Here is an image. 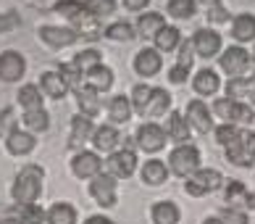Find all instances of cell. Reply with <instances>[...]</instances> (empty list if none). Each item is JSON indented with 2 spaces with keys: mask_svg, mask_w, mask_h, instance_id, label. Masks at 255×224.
<instances>
[{
  "mask_svg": "<svg viewBox=\"0 0 255 224\" xmlns=\"http://www.w3.org/2000/svg\"><path fill=\"white\" fill-rule=\"evenodd\" d=\"M42 180H45V169L37 164H26L21 172L16 174L11 195L18 206H32L37 203V198L42 195Z\"/></svg>",
  "mask_w": 255,
  "mask_h": 224,
  "instance_id": "6da1fadb",
  "label": "cell"
},
{
  "mask_svg": "<svg viewBox=\"0 0 255 224\" xmlns=\"http://www.w3.org/2000/svg\"><path fill=\"white\" fill-rule=\"evenodd\" d=\"M168 169L176 177H190L192 172L200 169V151L195 145H176L168 156Z\"/></svg>",
  "mask_w": 255,
  "mask_h": 224,
  "instance_id": "7a4b0ae2",
  "label": "cell"
},
{
  "mask_svg": "<svg viewBox=\"0 0 255 224\" xmlns=\"http://www.w3.org/2000/svg\"><path fill=\"white\" fill-rule=\"evenodd\" d=\"M221 182H224L221 172H216V169H197V172L190 174V180L184 182V193L192 195V198H200V195L211 193V190H219Z\"/></svg>",
  "mask_w": 255,
  "mask_h": 224,
  "instance_id": "3957f363",
  "label": "cell"
},
{
  "mask_svg": "<svg viewBox=\"0 0 255 224\" xmlns=\"http://www.w3.org/2000/svg\"><path fill=\"white\" fill-rule=\"evenodd\" d=\"M226 156L237 166H253V161H255V132H240L226 145Z\"/></svg>",
  "mask_w": 255,
  "mask_h": 224,
  "instance_id": "277c9868",
  "label": "cell"
},
{
  "mask_svg": "<svg viewBox=\"0 0 255 224\" xmlns=\"http://www.w3.org/2000/svg\"><path fill=\"white\" fill-rule=\"evenodd\" d=\"M106 166H108V174L113 177V180H127V177H131L134 169H137V156H134L131 148H121V151L108 156Z\"/></svg>",
  "mask_w": 255,
  "mask_h": 224,
  "instance_id": "5b68a950",
  "label": "cell"
},
{
  "mask_svg": "<svg viewBox=\"0 0 255 224\" xmlns=\"http://www.w3.org/2000/svg\"><path fill=\"white\" fill-rule=\"evenodd\" d=\"M221 69L229 74V79H240L245 77V71L250 69V53L242 48V45H234V48H226L221 55Z\"/></svg>",
  "mask_w": 255,
  "mask_h": 224,
  "instance_id": "8992f818",
  "label": "cell"
},
{
  "mask_svg": "<svg viewBox=\"0 0 255 224\" xmlns=\"http://www.w3.org/2000/svg\"><path fill=\"white\" fill-rule=\"evenodd\" d=\"M90 195L98 201V206L103 209H113L116 206V180H113L111 174H98V177H92V182H90Z\"/></svg>",
  "mask_w": 255,
  "mask_h": 224,
  "instance_id": "52a82bcc",
  "label": "cell"
},
{
  "mask_svg": "<svg viewBox=\"0 0 255 224\" xmlns=\"http://www.w3.org/2000/svg\"><path fill=\"white\" fill-rule=\"evenodd\" d=\"M166 129L160 127V124H153V121H147V124H142L137 129V145L142 148L145 153H158L160 148L166 145Z\"/></svg>",
  "mask_w": 255,
  "mask_h": 224,
  "instance_id": "ba28073f",
  "label": "cell"
},
{
  "mask_svg": "<svg viewBox=\"0 0 255 224\" xmlns=\"http://www.w3.org/2000/svg\"><path fill=\"white\" fill-rule=\"evenodd\" d=\"M37 34H40V40L45 45H50V48H66V45H74L79 40V32L71 29V26H40L37 29Z\"/></svg>",
  "mask_w": 255,
  "mask_h": 224,
  "instance_id": "9c48e42d",
  "label": "cell"
},
{
  "mask_svg": "<svg viewBox=\"0 0 255 224\" xmlns=\"http://www.w3.org/2000/svg\"><path fill=\"white\" fill-rule=\"evenodd\" d=\"M26 71V61L21 53L5 50L0 53V82H18Z\"/></svg>",
  "mask_w": 255,
  "mask_h": 224,
  "instance_id": "30bf717a",
  "label": "cell"
},
{
  "mask_svg": "<svg viewBox=\"0 0 255 224\" xmlns=\"http://www.w3.org/2000/svg\"><path fill=\"white\" fill-rule=\"evenodd\" d=\"M71 172L77 174L79 180H92V177H98L103 172V161H100V156L92 153V151H79L71 161Z\"/></svg>",
  "mask_w": 255,
  "mask_h": 224,
  "instance_id": "8fae6325",
  "label": "cell"
},
{
  "mask_svg": "<svg viewBox=\"0 0 255 224\" xmlns=\"http://www.w3.org/2000/svg\"><path fill=\"white\" fill-rule=\"evenodd\" d=\"M187 121H190V127H195L200 135H208L213 129L211 108H208L203 100H190V103H187Z\"/></svg>",
  "mask_w": 255,
  "mask_h": 224,
  "instance_id": "7c38bea8",
  "label": "cell"
},
{
  "mask_svg": "<svg viewBox=\"0 0 255 224\" xmlns=\"http://www.w3.org/2000/svg\"><path fill=\"white\" fill-rule=\"evenodd\" d=\"M192 48L197 55H203V58H211L221 50V34L216 29H197L195 37H192Z\"/></svg>",
  "mask_w": 255,
  "mask_h": 224,
  "instance_id": "4fadbf2b",
  "label": "cell"
},
{
  "mask_svg": "<svg viewBox=\"0 0 255 224\" xmlns=\"http://www.w3.org/2000/svg\"><path fill=\"white\" fill-rule=\"evenodd\" d=\"M34 145H37L34 135L32 132H24L21 127H11V132L5 135V148H8V153H13V156L32 153Z\"/></svg>",
  "mask_w": 255,
  "mask_h": 224,
  "instance_id": "5bb4252c",
  "label": "cell"
},
{
  "mask_svg": "<svg viewBox=\"0 0 255 224\" xmlns=\"http://www.w3.org/2000/svg\"><path fill=\"white\" fill-rule=\"evenodd\" d=\"M160 66H163V58L155 48H142L134 55V71L142 74V77H155Z\"/></svg>",
  "mask_w": 255,
  "mask_h": 224,
  "instance_id": "9a60e30c",
  "label": "cell"
},
{
  "mask_svg": "<svg viewBox=\"0 0 255 224\" xmlns=\"http://www.w3.org/2000/svg\"><path fill=\"white\" fill-rule=\"evenodd\" d=\"M40 92L45 98L61 100V98H66V92H69V85L63 82V77L58 71H42L40 74Z\"/></svg>",
  "mask_w": 255,
  "mask_h": 224,
  "instance_id": "2e32d148",
  "label": "cell"
},
{
  "mask_svg": "<svg viewBox=\"0 0 255 224\" xmlns=\"http://www.w3.org/2000/svg\"><path fill=\"white\" fill-rule=\"evenodd\" d=\"M92 132H95V124H92V119L77 114L71 119V137H69V148H82L87 140H92Z\"/></svg>",
  "mask_w": 255,
  "mask_h": 224,
  "instance_id": "e0dca14e",
  "label": "cell"
},
{
  "mask_svg": "<svg viewBox=\"0 0 255 224\" xmlns=\"http://www.w3.org/2000/svg\"><path fill=\"white\" fill-rule=\"evenodd\" d=\"M226 203H229L232 209H237V206L255 209V195H253L248 188H245L242 182L232 180V182H229V188H226Z\"/></svg>",
  "mask_w": 255,
  "mask_h": 224,
  "instance_id": "ac0fdd59",
  "label": "cell"
},
{
  "mask_svg": "<svg viewBox=\"0 0 255 224\" xmlns=\"http://www.w3.org/2000/svg\"><path fill=\"white\" fill-rule=\"evenodd\" d=\"M84 85L92 87L95 92H106L113 87V71L108 66H103V63H98L95 69H90L84 74Z\"/></svg>",
  "mask_w": 255,
  "mask_h": 224,
  "instance_id": "d6986e66",
  "label": "cell"
},
{
  "mask_svg": "<svg viewBox=\"0 0 255 224\" xmlns=\"http://www.w3.org/2000/svg\"><path fill=\"white\" fill-rule=\"evenodd\" d=\"M77 92V103H79V111H82V116H87V119H92V116H98L100 114V98H98V92L92 90V87H87V85H82L79 90H74Z\"/></svg>",
  "mask_w": 255,
  "mask_h": 224,
  "instance_id": "ffe728a7",
  "label": "cell"
},
{
  "mask_svg": "<svg viewBox=\"0 0 255 224\" xmlns=\"http://www.w3.org/2000/svg\"><path fill=\"white\" fill-rule=\"evenodd\" d=\"M166 135L171 140H176L179 145H184L190 140V121H187V116H182L179 111H171L168 124H166Z\"/></svg>",
  "mask_w": 255,
  "mask_h": 224,
  "instance_id": "44dd1931",
  "label": "cell"
},
{
  "mask_svg": "<svg viewBox=\"0 0 255 224\" xmlns=\"http://www.w3.org/2000/svg\"><path fill=\"white\" fill-rule=\"evenodd\" d=\"M119 132L113 124H103V127H95V132H92V145H95V151H113V148L119 145Z\"/></svg>",
  "mask_w": 255,
  "mask_h": 224,
  "instance_id": "7402d4cb",
  "label": "cell"
},
{
  "mask_svg": "<svg viewBox=\"0 0 255 224\" xmlns=\"http://www.w3.org/2000/svg\"><path fill=\"white\" fill-rule=\"evenodd\" d=\"M168 177V166L163 161H158V158H150V161H145L142 166V182L150 185V188H158V185H163Z\"/></svg>",
  "mask_w": 255,
  "mask_h": 224,
  "instance_id": "603a6c76",
  "label": "cell"
},
{
  "mask_svg": "<svg viewBox=\"0 0 255 224\" xmlns=\"http://www.w3.org/2000/svg\"><path fill=\"white\" fill-rule=\"evenodd\" d=\"M219 74H216L213 69H200L195 74V79H192V87L197 95H213L216 90H219Z\"/></svg>",
  "mask_w": 255,
  "mask_h": 224,
  "instance_id": "cb8c5ba5",
  "label": "cell"
},
{
  "mask_svg": "<svg viewBox=\"0 0 255 224\" xmlns=\"http://www.w3.org/2000/svg\"><path fill=\"white\" fill-rule=\"evenodd\" d=\"M131 100L127 95H116V98H111V103H108V116L113 124H127V121L131 119Z\"/></svg>",
  "mask_w": 255,
  "mask_h": 224,
  "instance_id": "d4e9b609",
  "label": "cell"
},
{
  "mask_svg": "<svg viewBox=\"0 0 255 224\" xmlns=\"http://www.w3.org/2000/svg\"><path fill=\"white\" fill-rule=\"evenodd\" d=\"M232 37L237 42H250L255 40V16L250 13H240L232 24Z\"/></svg>",
  "mask_w": 255,
  "mask_h": 224,
  "instance_id": "484cf974",
  "label": "cell"
},
{
  "mask_svg": "<svg viewBox=\"0 0 255 224\" xmlns=\"http://www.w3.org/2000/svg\"><path fill=\"white\" fill-rule=\"evenodd\" d=\"M18 106L24 108V114H29V111H40L42 108V92L37 85H24L21 90H18Z\"/></svg>",
  "mask_w": 255,
  "mask_h": 224,
  "instance_id": "4316f807",
  "label": "cell"
},
{
  "mask_svg": "<svg viewBox=\"0 0 255 224\" xmlns=\"http://www.w3.org/2000/svg\"><path fill=\"white\" fill-rule=\"evenodd\" d=\"M153 40H155L158 53H171L174 48H179V42H182V32H179L176 26H163Z\"/></svg>",
  "mask_w": 255,
  "mask_h": 224,
  "instance_id": "83f0119b",
  "label": "cell"
},
{
  "mask_svg": "<svg viewBox=\"0 0 255 224\" xmlns=\"http://www.w3.org/2000/svg\"><path fill=\"white\" fill-rule=\"evenodd\" d=\"M168 106H171V95L163 90V87H153V92H150V100H147V108L142 116H160L166 114Z\"/></svg>",
  "mask_w": 255,
  "mask_h": 224,
  "instance_id": "f1b7e54d",
  "label": "cell"
},
{
  "mask_svg": "<svg viewBox=\"0 0 255 224\" xmlns=\"http://www.w3.org/2000/svg\"><path fill=\"white\" fill-rule=\"evenodd\" d=\"M53 13H58L63 18H69V21H79V18L87 13V3L84 0H61V3H55Z\"/></svg>",
  "mask_w": 255,
  "mask_h": 224,
  "instance_id": "f546056e",
  "label": "cell"
},
{
  "mask_svg": "<svg viewBox=\"0 0 255 224\" xmlns=\"http://www.w3.org/2000/svg\"><path fill=\"white\" fill-rule=\"evenodd\" d=\"M166 26V18L163 13H153V11H147L139 16V21H137V32L142 34V37H155L160 29Z\"/></svg>",
  "mask_w": 255,
  "mask_h": 224,
  "instance_id": "4dcf8cb0",
  "label": "cell"
},
{
  "mask_svg": "<svg viewBox=\"0 0 255 224\" xmlns=\"http://www.w3.org/2000/svg\"><path fill=\"white\" fill-rule=\"evenodd\" d=\"M179 222V209L171 201H158L153 206V224H176Z\"/></svg>",
  "mask_w": 255,
  "mask_h": 224,
  "instance_id": "1f68e13d",
  "label": "cell"
},
{
  "mask_svg": "<svg viewBox=\"0 0 255 224\" xmlns=\"http://www.w3.org/2000/svg\"><path fill=\"white\" fill-rule=\"evenodd\" d=\"M48 224H77V209L71 203H55L48 211Z\"/></svg>",
  "mask_w": 255,
  "mask_h": 224,
  "instance_id": "d6a6232c",
  "label": "cell"
},
{
  "mask_svg": "<svg viewBox=\"0 0 255 224\" xmlns=\"http://www.w3.org/2000/svg\"><path fill=\"white\" fill-rule=\"evenodd\" d=\"M24 127L29 129V132H45V129L50 127L48 111L40 108V111H29V114H24Z\"/></svg>",
  "mask_w": 255,
  "mask_h": 224,
  "instance_id": "836d02e7",
  "label": "cell"
},
{
  "mask_svg": "<svg viewBox=\"0 0 255 224\" xmlns=\"http://www.w3.org/2000/svg\"><path fill=\"white\" fill-rule=\"evenodd\" d=\"M74 66H77L82 74H87L90 69H95L98 63H100V53L95 50V48H87V50H79L77 55H74Z\"/></svg>",
  "mask_w": 255,
  "mask_h": 224,
  "instance_id": "e575fe53",
  "label": "cell"
},
{
  "mask_svg": "<svg viewBox=\"0 0 255 224\" xmlns=\"http://www.w3.org/2000/svg\"><path fill=\"white\" fill-rule=\"evenodd\" d=\"M237 121H240V124H250V121H253V108L240 103V100H232L229 114H226V124H237Z\"/></svg>",
  "mask_w": 255,
  "mask_h": 224,
  "instance_id": "d590c367",
  "label": "cell"
},
{
  "mask_svg": "<svg viewBox=\"0 0 255 224\" xmlns=\"http://www.w3.org/2000/svg\"><path fill=\"white\" fill-rule=\"evenodd\" d=\"M106 37L108 40H116V42H129V40H134V26L127 21H113L106 29Z\"/></svg>",
  "mask_w": 255,
  "mask_h": 224,
  "instance_id": "8d00e7d4",
  "label": "cell"
},
{
  "mask_svg": "<svg viewBox=\"0 0 255 224\" xmlns=\"http://www.w3.org/2000/svg\"><path fill=\"white\" fill-rule=\"evenodd\" d=\"M195 8V0H168V16L174 18H192Z\"/></svg>",
  "mask_w": 255,
  "mask_h": 224,
  "instance_id": "74e56055",
  "label": "cell"
},
{
  "mask_svg": "<svg viewBox=\"0 0 255 224\" xmlns=\"http://www.w3.org/2000/svg\"><path fill=\"white\" fill-rule=\"evenodd\" d=\"M18 219H21V224H48V214L37 206V203H32V206H21Z\"/></svg>",
  "mask_w": 255,
  "mask_h": 224,
  "instance_id": "f35d334b",
  "label": "cell"
},
{
  "mask_svg": "<svg viewBox=\"0 0 255 224\" xmlns=\"http://www.w3.org/2000/svg\"><path fill=\"white\" fill-rule=\"evenodd\" d=\"M58 74L63 77V82L69 85V90H79L82 87V79H84V74L74 66V63H61V69H58Z\"/></svg>",
  "mask_w": 255,
  "mask_h": 224,
  "instance_id": "ab89813d",
  "label": "cell"
},
{
  "mask_svg": "<svg viewBox=\"0 0 255 224\" xmlns=\"http://www.w3.org/2000/svg\"><path fill=\"white\" fill-rule=\"evenodd\" d=\"M150 92H153V87H147V85H137L134 90H131V108L137 111L139 116L145 114V108H147V100H150Z\"/></svg>",
  "mask_w": 255,
  "mask_h": 224,
  "instance_id": "60d3db41",
  "label": "cell"
},
{
  "mask_svg": "<svg viewBox=\"0 0 255 224\" xmlns=\"http://www.w3.org/2000/svg\"><path fill=\"white\" fill-rule=\"evenodd\" d=\"M250 87H253V79H229V85H226V92H229V98H242L245 92L250 95Z\"/></svg>",
  "mask_w": 255,
  "mask_h": 224,
  "instance_id": "b9f144b4",
  "label": "cell"
},
{
  "mask_svg": "<svg viewBox=\"0 0 255 224\" xmlns=\"http://www.w3.org/2000/svg\"><path fill=\"white\" fill-rule=\"evenodd\" d=\"M21 26V16L16 11H8V13H0V34H8Z\"/></svg>",
  "mask_w": 255,
  "mask_h": 224,
  "instance_id": "7bdbcfd3",
  "label": "cell"
},
{
  "mask_svg": "<svg viewBox=\"0 0 255 224\" xmlns=\"http://www.w3.org/2000/svg\"><path fill=\"white\" fill-rule=\"evenodd\" d=\"M237 135H240V129L234 127V124H221V127H216V143H219V145H229Z\"/></svg>",
  "mask_w": 255,
  "mask_h": 224,
  "instance_id": "ee69618b",
  "label": "cell"
},
{
  "mask_svg": "<svg viewBox=\"0 0 255 224\" xmlns=\"http://www.w3.org/2000/svg\"><path fill=\"white\" fill-rule=\"evenodd\" d=\"M195 48H192V42L187 40V42H179V63L176 66H182V69H190L192 66V61H195Z\"/></svg>",
  "mask_w": 255,
  "mask_h": 224,
  "instance_id": "f6af8a7d",
  "label": "cell"
},
{
  "mask_svg": "<svg viewBox=\"0 0 255 224\" xmlns=\"http://www.w3.org/2000/svg\"><path fill=\"white\" fill-rule=\"evenodd\" d=\"M221 224H248V214L240 211V209H226L221 211Z\"/></svg>",
  "mask_w": 255,
  "mask_h": 224,
  "instance_id": "bcb514c9",
  "label": "cell"
},
{
  "mask_svg": "<svg viewBox=\"0 0 255 224\" xmlns=\"http://www.w3.org/2000/svg\"><path fill=\"white\" fill-rule=\"evenodd\" d=\"M208 21H216V24H221V21H229V13H226V8L219 3V5H213L211 11H208Z\"/></svg>",
  "mask_w": 255,
  "mask_h": 224,
  "instance_id": "7dc6e473",
  "label": "cell"
},
{
  "mask_svg": "<svg viewBox=\"0 0 255 224\" xmlns=\"http://www.w3.org/2000/svg\"><path fill=\"white\" fill-rule=\"evenodd\" d=\"M187 77H190V69H182V66H174L171 71H168V79H171L174 85H184Z\"/></svg>",
  "mask_w": 255,
  "mask_h": 224,
  "instance_id": "c3c4849f",
  "label": "cell"
},
{
  "mask_svg": "<svg viewBox=\"0 0 255 224\" xmlns=\"http://www.w3.org/2000/svg\"><path fill=\"white\" fill-rule=\"evenodd\" d=\"M121 3H124L127 11H145L150 5V0H121Z\"/></svg>",
  "mask_w": 255,
  "mask_h": 224,
  "instance_id": "681fc988",
  "label": "cell"
},
{
  "mask_svg": "<svg viewBox=\"0 0 255 224\" xmlns=\"http://www.w3.org/2000/svg\"><path fill=\"white\" fill-rule=\"evenodd\" d=\"M11 116H13V111H11V108H5V111H3V116H0V135H5L8 124H11ZM8 132H11V129H8Z\"/></svg>",
  "mask_w": 255,
  "mask_h": 224,
  "instance_id": "f907efd6",
  "label": "cell"
},
{
  "mask_svg": "<svg viewBox=\"0 0 255 224\" xmlns=\"http://www.w3.org/2000/svg\"><path fill=\"white\" fill-rule=\"evenodd\" d=\"M219 3H221V0H195V5H203L205 11H211V8L219 5Z\"/></svg>",
  "mask_w": 255,
  "mask_h": 224,
  "instance_id": "816d5d0a",
  "label": "cell"
},
{
  "mask_svg": "<svg viewBox=\"0 0 255 224\" xmlns=\"http://www.w3.org/2000/svg\"><path fill=\"white\" fill-rule=\"evenodd\" d=\"M84 224H113V222H111L108 217H90Z\"/></svg>",
  "mask_w": 255,
  "mask_h": 224,
  "instance_id": "f5cc1de1",
  "label": "cell"
},
{
  "mask_svg": "<svg viewBox=\"0 0 255 224\" xmlns=\"http://www.w3.org/2000/svg\"><path fill=\"white\" fill-rule=\"evenodd\" d=\"M203 224H221V219H211V217H208V219H205Z\"/></svg>",
  "mask_w": 255,
  "mask_h": 224,
  "instance_id": "db71d44e",
  "label": "cell"
},
{
  "mask_svg": "<svg viewBox=\"0 0 255 224\" xmlns=\"http://www.w3.org/2000/svg\"><path fill=\"white\" fill-rule=\"evenodd\" d=\"M0 224H21V219H5V222H0Z\"/></svg>",
  "mask_w": 255,
  "mask_h": 224,
  "instance_id": "11a10c76",
  "label": "cell"
},
{
  "mask_svg": "<svg viewBox=\"0 0 255 224\" xmlns=\"http://www.w3.org/2000/svg\"><path fill=\"white\" fill-rule=\"evenodd\" d=\"M250 98H253V103H255V85L250 87Z\"/></svg>",
  "mask_w": 255,
  "mask_h": 224,
  "instance_id": "9f6ffc18",
  "label": "cell"
},
{
  "mask_svg": "<svg viewBox=\"0 0 255 224\" xmlns=\"http://www.w3.org/2000/svg\"><path fill=\"white\" fill-rule=\"evenodd\" d=\"M250 63H253V69H255V50H253V58H250Z\"/></svg>",
  "mask_w": 255,
  "mask_h": 224,
  "instance_id": "6f0895ef",
  "label": "cell"
},
{
  "mask_svg": "<svg viewBox=\"0 0 255 224\" xmlns=\"http://www.w3.org/2000/svg\"><path fill=\"white\" fill-rule=\"evenodd\" d=\"M253 164H255V161H253Z\"/></svg>",
  "mask_w": 255,
  "mask_h": 224,
  "instance_id": "680465c9",
  "label": "cell"
}]
</instances>
